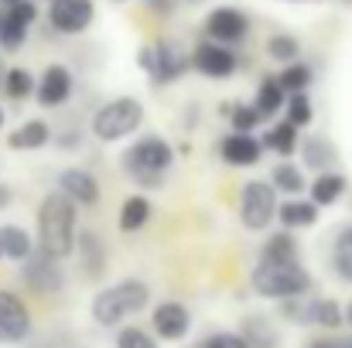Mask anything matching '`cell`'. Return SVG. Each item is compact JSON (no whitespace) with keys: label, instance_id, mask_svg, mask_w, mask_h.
<instances>
[{"label":"cell","instance_id":"obj_1","mask_svg":"<svg viewBox=\"0 0 352 348\" xmlns=\"http://www.w3.org/2000/svg\"><path fill=\"white\" fill-rule=\"evenodd\" d=\"M38 246L58 259H65L76 249V202L55 188L41 198L38 209Z\"/></svg>","mask_w":352,"mask_h":348},{"label":"cell","instance_id":"obj_2","mask_svg":"<svg viewBox=\"0 0 352 348\" xmlns=\"http://www.w3.org/2000/svg\"><path fill=\"white\" fill-rule=\"evenodd\" d=\"M250 283H253V290L256 294H263V297H301V294H308V287H311V277H308V270H301L298 266V259H263L260 256V263L253 266V273H250Z\"/></svg>","mask_w":352,"mask_h":348},{"label":"cell","instance_id":"obj_3","mask_svg":"<svg viewBox=\"0 0 352 348\" xmlns=\"http://www.w3.org/2000/svg\"><path fill=\"white\" fill-rule=\"evenodd\" d=\"M175 164V150L161 140V137H140L126 154H123V167L126 174L144 185V188H157L164 181V171Z\"/></svg>","mask_w":352,"mask_h":348},{"label":"cell","instance_id":"obj_4","mask_svg":"<svg viewBox=\"0 0 352 348\" xmlns=\"http://www.w3.org/2000/svg\"><path fill=\"white\" fill-rule=\"evenodd\" d=\"M147 301H151V290H147L144 280H120L117 287H107V290L96 294V301H93V318H96V325L113 328L123 318L144 311Z\"/></svg>","mask_w":352,"mask_h":348},{"label":"cell","instance_id":"obj_5","mask_svg":"<svg viewBox=\"0 0 352 348\" xmlns=\"http://www.w3.org/2000/svg\"><path fill=\"white\" fill-rule=\"evenodd\" d=\"M144 123V106L133 96H120L110 100L107 106H100L93 116V137L103 143H117L123 137H130L137 126Z\"/></svg>","mask_w":352,"mask_h":348},{"label":"cell","instance_id":"obj_6","mask_svg":"<svg viewBox=\"0 0 352 348\" xmlns=\"http://www.w3.org/2000/svg\"><path fill=\"white\" fill-rule=\"evenodd\" d=\"M137 65L151 76L154 86H168V82H178V79L188 72L192 58H188L175 41H157V45H151V48H140Z\"/></svg>","mask_w":352,"mask_h":348},{"label":"cell","instance_id":"obj_7","mask_svg":"<svg viewBox=\"0 0 352 348\" xmlns=\"http://www.w3.org/2000/svg\"><path fill=\"white\" fill-rule=\"evenodd\" d=\"M277 219V188L270 181H250L239 195V222L250 232L267 229Z\"/></svg>","mask_w":352,"mask_h":348},{"label":"cell","instance_id":"obj_8","mask_svg":"<svg viewBox=\"0 0 352 348\" xmlns=\"http://www.w3.org/2000/svg\"><path fill=\"white\" fill-rule=\"evenodd\" d=\"M24 283L34 290V294H58L65 287V273L58 266V256L38 249L34 256L24 259Z\"/></svg>","mask_w":352,"mask_h":348},{"label":"cell","instance_id":"obj_9","mask_svg":"<svg viewBox=\"0 0 352 348\" xmlns=\"http://www.w3.org/2000/svg\"><path fill=\"white\" fill-rule=\"evenodd\" d=\"M284 318H291L298 325L339 328L342 325V308L336 301H298V297H284Z\"/></svg>","mask_w":352,"mask_h":348},{"label":"cell","instance_id":"obj_10","mask_svg":"<svg viewBox=\"0 0 352 348\" xmlns=\"http://www.w3.org/2000/svg\"><path fill=\"white\" fill-rule=\"evenodd\" d=\"M96 17L93 0H52L48 3V21L58 34H82Z\"/></svg>","mask_w":352,"mask_h":348},{"label":"cell","instance_id":"obj_11","mask_svg":"<svg viewBox=\"0 0 352 348\" xmlns=\"http://www.w3.org/2000/svg\"><path fill=\"white\" fill-rule=\"evenodd\" d=\"M31 332V314L21 297L0 290V345H17Z\"/></svg>","mask_w":352,"mask_h":348},{"label":"cell","instance_id":"obj_12","mask_svg":"<svg viewBox=\"0 0 352 348\" xmlns=\"http://www.w3.org/2000/svg\"><path fill=\"white\" fill-rule=\"evenodd\" d=\"M192 65L209 79H230L236 72V51H230V45L223 41H202L192 51Z\"/></svg>","mask_w":352,"mask_h":348},{"label":"cell","instance_id":"obj_13","mask_svg":"<svg viewBox=\"0 0 352 348\" xmlns=\"http://www.w3.org/2000/svg\"><path fill=\"white\" fill-rule=\"evenodd\" d=\"M246 14L236 10V7H216L209 17H206V31L212 41H223V45H236L239 38H246Z\"/></svg>","mask_w":352,"mask_h":348},{"label":"cell","instance_id":"obj_14","mask_svg":"<svg viewBox=\"0 0 352 348\" xmlns=\"http://www.w3.org/2000/svg\"><path fill=\"white\" fill-rule=\"evenodd\" d=\"M34 96H38V103H41V106H48V110L62 106V103L72 96V72H69L65 65H48V69H45V76L38 79Z\"/></svg>","mask_w":352,"mask_h":348},{"label":"cell","instance_id":"obj_15","mask_svg":"<svg viewBox=\"0 0 352 348\" xmlns=\"http://www.w3.org/2000/svg\"><path fill=\"white\" fill-rule=\"evenodd\" d=\"M219 154H223V161H226L230 167H253V164L260 161V154H263V143H260L256 137H250V133L233 130V133L219 143Z\"/></svg>","mask_w":352,"mask_h":348},{"label":"cell","instance_id":"obj_16","mask_svg":"<svg viewBox=\"0 0 352 348\" xmlns=\"http://www.w3.org/2000/svg\"><path fill=\"white\" fill-rule=\"evenodd\" d=\"M58 188H62L76 205H96V202H100V181H96L89 171H82V167H65V171L58 174Z\"/></svg>","mask_w":352,"mask_h":348},{"label":"cell","instance_id":"obj_17","mask_svg":"<svg viewBox=\"0 0 352 348\" xmlns=\"http://www.w3.org/2000/svg\"><path fill=\"white\" fill-rule=\"evenodd\" d=\"M188 325H192V318H188V311H185L178 301H164V304H157V311H154V332H157L161 338L178 342V338H185Z\"/></svg>","mask_w":352,"mask_h":348},{"label":"cell","instance_id":"obj_18","mask_svg":"<svg viewBox=\"0 0 352 348\" xmlns=\"http://www.w3.org/2000/svg\"><path fill=\"white\" fill-rule=\"evenodd\" d=\"M52 140V126L45 123V119H28V123H21L10 137H7V143L14 147V150H38V147H45Z\"/></svg>","mask_w":352,"mask_h":348},{"label":"cell","instance_id":"obj_19","mask_svg":"<svg viewBox=\"0 0 352 348\" xmlns=\"http://www.w3.org/2000/svg\"><path fill=\"white\" fill-rule=\"evenodd\" d=\"M346 188H349V181H346L342 174L322 171V174L311 181V202H318V205H336V202L346 195Z\"/></svg>","mask_w":352,"mask_h":348},{"label":"cell","instance_id":"obj_20","mask_svg":"<svg viewBox=\"0 0 352 348\" xmlns=\"http://www.w3.org/2000/svg\"><path fill=\"white\" fill-rule=\"evenodd\" d=\"M253 106L260 110V116H274L280 106H287V89L280 86V79H277V76H267V79L260 82Z\"/></svg>","mask_w":352,"mask_h":348},{"label":"cell","instance_id":"obj_21","mask_svg":"<svg viewBox=\"0 0 352 348\" xmlns=\"http://www.w3.org/2000/svg\"><path fill=\"white\" fill-rule=\"evenodd\" d=\"M0 249H3L7 259H21L24 263L31 256L34 242H31L28 229H21V226H0Z\"/></svg>","mask_w":352,"mask_h":348},{"label":"cell","instance_id":"obj_22","mask_svg":"<svg viewBox=\"0 0 352 348\" xmlns=\"http://www.w3.org/2000/svg\"><path fill=\"white\" fill-rule=\"evenodd\" d=\"M147 219H151V202H147L144 195H130V198L123 202V209H120V229L137 232L147 226Z\"/></svg>","mask_w":352,"mask_h":348},{"label":"cell","instance_id":"obj_23","mask_svg":"<svg viewBox=\"0 0 352 348\" xmlns=\"http://www.w3.org/2000/svg\"><path fill=\"white\" fill-rule=\"evenodd\" d=\"M277 216H280V222H284L287 229L315 226V222H318V202H284Z\"/></svg>","mask_w":352,"mask_h":348},{"label":"cell","instance_id":"obj_24","mask_svg":"<svg viewBox=\"0 0 352 348\" xmlns=\"http://www.w3.org/2000/svg\"><path fill=\"white\" fill-rule=\"evenodd\" d=\"M79 249H82V266L89 277H100L103 266H107V253H103V242L96 232H82L79 235Z\"/></svg>","mask_w":352,"mask_h":348},{"label":"cell","instance_id":"obj_25","mask_svg":"<svg viewBox=\"0 0 352 348\" xmlns=\"http://www.w3.org/2000/svg\"><path fill=\"white\" fill-rule=\"evenodd\" d=\"M263 147H270V150H277V154H284V157L294 154V147H298V126H294L291 119L270 126L267 137H263Z\"/></svg>","mask_w":352,"mask_h":348},{"label":"cell","instance_id":"obj_26","mask_svg":"<svg viewBox=\"0 0 352 348\" xmlns=\"http://www.w3.org/2000/svg\"><path fill=\"white\" fill-rule=\"evenodd\" d=\"M301 157H305V164L308 167H329L332 161H336V147L325 140V137H308L305 143H301Z\"/></svg>","mask_w":352,"mask_h":348},{"label":"cell","instance_id":"obj_27","mask_svg":"<svg viewBox=\"0 0 352 348\" xmlns=\"http://www.w3.org/2000/svg\"><path fill=\"white\" fill-rule=\"evenodd\" d=\"M270 185H274L277 192H284V195H301V192H305V174H301L294 164L280 161V164L270 171Z\"/></svg>","mask_w":352,"mask_h":348},{"label":"cell","instance_id":"obj_28","mask_svg":"<svg viewBox=\"0 0 352 348\" xmlns=\"http://www.w3.org/2000/svg\"><path fill=\"white\" fill-rule=\"evenodd\" d=\"M24 34H28V24H21V21L3 7V14H0V48L17 51V48L24 45Z\"/></svg>","mask_w":352,"mask_h":348},{"label":"cell","instance_id":"obj_29","mask_svg":"<svg viewBox=\"0 0 352 348\" xmlns=\"http://www.w3.org/2000/svg\"><path fill=\"white\" fill-rule=\"evenodd\" d=\"M332 263H336V270H339V277L342 280H349L352 283V226L336 235V249H332Z\"/></svg>","mask_w":352,"mask_h":348},{"label":"cell","instance_id":"obj_30","mask_svg":"<svg viewBox=\"0 0 352 348\" xmlns=\"http://www.w3.org/2000/svg\"><path fill=\"white\" fill-rule=\"evenodd\" d=\"M263 259H298V242L291 232H274L267 242H263Z\"/></svg>","mask_w":352,"mask_h":348},{"label":"cell","instance_id":"obj_31","mask_svg":"<svg viewBox=\"0 0 352 348\" xmlns=\"http://www.w3.org/2000/svg\"><path fill=\"white\" fill-rule=\"evenodd\" d=\"M277 79H280V86H284L287 93H305V89L311 86V69L301 65V62H287Z\"/></svg>","mask_w":352,"mask_h":348},{"label":"cell","instance_id":"obj_32","mask_svg":"<svg viewBox=\"0 0 352 348\" xmlns=\"http://www.w3.org/2000/svg\"><path fill=\"white\" fill-rule=\"evenodd\" d=\"M3 89L10 100H28L38 86H34V76L28 69H7V79H3Z\"/></svg>","mask_w":352,"mask_h":348},{"label":"cell","instance_id":"obj_33","mask_svg":"<svg viewBox=\"0 0 352 348\" xmlns=\"http://www.w3.org/2000/svg\"><path fill=\"white\" fill-rule=\"evenodd\" d=\"M298 51H301V45H298V38H291V34H270V41H267V55H270L274 62H294Z\"/></svg>","mask_w":352,"mask_h":348},{"label":"cell","instance_id":"obj_34","mask_svg":"<svg viewBox=\"0 0 352 348\" xmlns=\"http://www.w3.org/2000/svg\"><path fill=\"white\" fill-rule=\"evenodd\" d=\"M223 116H230V123H233V130H239V133H250L263 116H260V110L256 106H243V103H233L230 110L223 106Z\"/></svg>","mask_w":352,"mask_h":348},{"label":"cell","instance_id":"obj_35","mask_svg":"<svg viewBox=\"0 0 352 348\" xmlns=\"http://www.w3.org/2000/svg\"><path fill=\"white\" fill-rule=\"evenodd\" d=\"M287 119L294 123V126H308L311 119H315V110H311V100L305 96V93H291L287 96Z\"/></svg>","mask_w":352,"mask_h":348},{"label":"cell","instance_id":"obj_36","mask_svg":"<svg viewBox=\"0 0 352 348\" xmlns=\"http://www.w3.org/2000/svg\"><path fill=\"white\" fill-rule=\"evenodd\" d=\"M117 348H157V342L140 328H123L117 335Z\"/></svg>","mask_w":352,"mask_h":348},{"label":"cell","instance_id":"obj_37","mask_svg":"<svg viewBox=\"0 0 352 348\" xmlns=\"http://www.w3.org/2000/svg\"><path fill=\"white\" fill-rule=\"evenodd\" d=\"M246 335H250L246 342H253V345H260V348L274 345V332H270L260 318H250V321H246Z\"/></svg>","mask_w":352,"mask_h":348},{"label":"cell","instance_id":"obj_38","mask_svg":"<svg viewBox=\"0 0 352 348\" xmlns=\"http://www.w3.org/2000/svg\"><path fill=\"white\" fill-rule=\"evenodd\" d=\"M7 10H10L21 24H28V27L38 21V3H34V0H17V3H10Z\"/></svg>","mask_w":352,"mask_h":348},{"label":"cell","instance_id":"obj_39","mask_svg":"<svg viewBox=\"0 0 352 348\" xmlns=\"http://www.w3.org/2000/svg\"><path fill=\"white\" fill-rule=\"evenodd\" d=\"M202 348H250V342H246L243 335H233V332H219V335H212Z\"/></svg>","mask_w":352,"mask_h":348},{"label":"cell","instance_id":"obj_40","mask_svg":"<svg viewBox=\"0 0 352 348\" xmlns=\"http://www.w3.org/2000/svg\"><path fill=\"white\" fill-rule=\"evenodd\" d=\"M144 3H147L154 14H171V10H175V0H144Z\"/></svg>","mask_w":352,"mask_h":348},{"label":"cell","instance_id":"obj_41","mask_svg":"<svg viewBox=\"0 0 352 348\" xmlns=\"http://www.w3.org/2000/svg\"><path fill=\"white\" fill-rule=\"evenodd\" d=\"M308 348H349V342H339V338H318V342H311Z\"/></svg>","mask_w":352,"mask_h":348},{"label":"cell","instance_id":"obj_42","mask_svg":"<svg viewBox=\"0 0 352 348\" xmlns=\"http://www.w3.org/2000/svg\"><path fill=\"white\" fill-rule=\"evenodd\" d=\"M10 202H14V192H10V188H3V185H0V209H7V205H10Z\"/></svg>","mask_w":352,"mask_h":348},{"label":"cell","instance_id":"obj_43","mask_svg":"<svg viewBox=\"0 0 352 348\" xmlns=\"http://www.w3.org/2000/svg\"><path fill=\"white\" fill-rule=\"evenodd\" d=\"M3 79H7V69H3V62H0V89H3Z\"/></svg>","mask_w":352,"mask_h":348},{"label":"cell","instance_id":"obj_44","mask_svg":"<svg viewBox=\"0 0 352 348\" xmlns=\"http://www.w3.org/2000/svg\"><path fill=\"white\" fill-rule=\"evenodd\" d=\"M346 321H349V325H352V304H349V311H346Z\"/></svg>","mask_w":352,"mask_h":348},{"label":"cell","instance_id":"obj_45","mask_svg":"<svg viewBox=\"0 0 352 348\" xmlns=\"http://www.w3.org/2000/svg\"><path fill=\"white\" fill-rule=\"evenodd\" d=\"M0 3H3V7H10V3H17V0H0Z\"/></svg>","mask_w":352,"mask_h":348},{"label":"cell","instance_id":"obj_46","mask_svg":"<svg viewBox=\"0 0 352 348\" xmlns=\"http://www.w3.org/2000/svg\"><path fill=\"white\" fill-rule=\"evenodd\" d=\"M0 126H3V110H0Z\"/></svg>","mask_w":352,"mask_h":348},{"label":"cell","instance_id":"obj_47","mask_svg":"<svg viewBox=\"0 0 352 348\" xmlns=\"http://www.w3.org/2000/svg\"><path fill=\"white\" fill-rule=\"evenodd\" d=\"M113 3H126V0H113Z\"/></svg>","mask_w":352,"mask_h":348},{"label":"cell","instance_id":"obj_48","mask_svg":"<svg viewBox=\"0 0 352 348\" xmlns=\"http://www.w3.org/2000/svg\"><path fill=\"white\" fill-rule=\"evenodd\" d=\"M0 256H3V249H0Z\"/></svg>","mask_w":352,"mask_h":348},{"label":"cell","instance_id":"obj_49","mask_svg":"<svg viewBox=\"0 0 352 348\" xmlns=\"http://www.w3.org/2000/svg\"><path fill=\"white\" fill-rule=\"evenodd\" d=\"M349 348H352V342H349Z\"/></svg>","mask_w":352,"mask_h":348}]
</instances>
